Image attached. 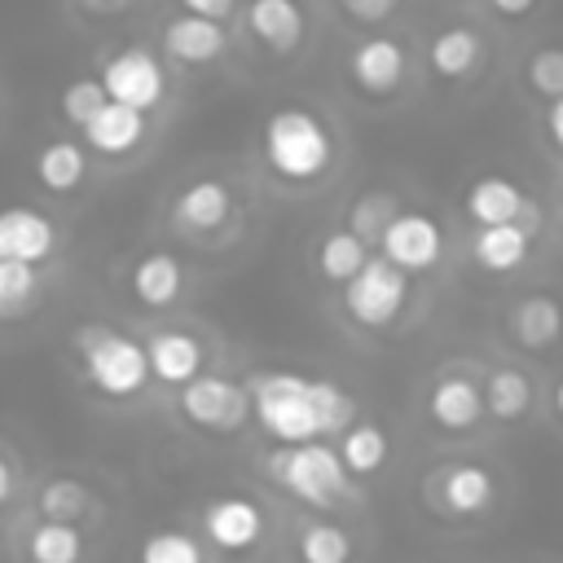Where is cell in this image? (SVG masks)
Returning <instances> with one entry per match:
<instances>
[{
  "instance_id": "6da1fadb",
  "label": "cell",
  "mask_w": 563,
  "mask_h": 563,
  "mask_svg": "<svg viewBox=\"0 0 563 563\" xmlns=\"http://www.w3.org/2000/svg\"><path fill=\"white\" fill-rule=\"evenodd\" d=\"M251 418L277 444H308L343 435L356 422V400L330 378H303L290 369H264L246 383Z\"/></svg>"
},
{
  "instance_id": "7a4b0ae2",
  "label": "cell",
  "mask_w": 563,
  "mask_h": 563,
  "mask_svg": "<svg viewBox=\"0 0 563 563\" xmlns=\"http://www.w3.org/2000/svg\"><path fill=\"white\" fill-rule=\"evenodd\" d=\"M260 154L264 167L282 180V185H317L330 176L334 167V132L330 123L312 110V106H277L268 110L264 128H260Z\"/></svg>"
},
{
  "instance_id": "3957f363",
  "label": "cell",
  "mask_w": 563,
  "mask_h": 563,
  "mask_svg": "<svg viewBox=\"0 0 563 563\" xmlns=\"http://www.w3.org/2000/svg\"><path fill=\"white\" fill-rule=\"evenodd\" d=\"M264 471L299 501L317 506V510H330L334 501H352L356 488H352V471L343 466L339 449L325 444V440H308V444H277L268 449L264 457Z\"/></svg>"
},
{
  "instance_id": "277c9868",
  "label": "cell",
  "mask_w": 563,
  "mask_h": 563,
  "mask_svg": "<svg viewBox=\"0 0 563 563\" xmlns=\"http://www.w3.org/2000/svg\"><path fill=\"white\" fill-rule=\"evenodd\" d=\"M75 352L84 361L88 383L110 400H132L154 378L145 343H136L132 334H123L114 325H79L75 330Z\"/></svg>"
},
{
  "instance_id": "5b68a950",
  "label": "cell",
  "mask_w": 563,
  "mask_h": 563,
  "mask_svg": "<svg viewBox=\"0 0 563 563\" xmlns=\"http://www.w3.org/2000/svg\"><path fill=\"white\" fill-rule=\"evenodd\" d=\"M409 303V273L387 255H369V264L343 286V312L361 330H387Z\"/></svg>"
},
{
  "instance_id": "8992f818",
  "label": "cell",
  "mask_w": 563,
  "mask_h": 563,
  "mask_svg": "<svg viewBox=\"0 0 563 563\" xmlns=\"http://www.w3.org/2000/svg\"><path fill=\"white\" fill-rule=\"evenodd\" d=\"M101 84L110 92V101L119 106H132V110H154L163 106L167 97V70L163 62L141 48V44H128V48H114L106 62H101Z\"/></svg>"
},
{
  "instance_id": "52a82bcc",
  "label": "cell",
  "mask_w": 563,
  "mask_h": 563,
  "mask_svg": "<svg viewBox=\"0 0 563 563\" xmlns=\"http://www.w3.org/2000/svg\"><path fill=\"white\" fill-rule=\"evenodd\" d=\"M176 409L198 431H238L251 413V391L224 374H202L189 387H180Z\"/></svg>"
},
{
  "instance_id": "ba28073f",
  "label": "cell",
  "mask_w": 563,
  "mask_h": 563,
  "mask_svg": "<svg viewBox=\"0 0 563 563\" xmlns=\"http://www.w3.org/2000/svg\"><path fill=\"white\" fill-rule=\"evenodd\" d=\"M347 75L365 97H391L409 75V48L396 35H365L347 48Z\"/></svg>"
},
{
  "instance_id": "9c48e42d",
  "label": "cell",
  "mask_w": 563,
  "mask_h": 563,
  "mask_svg": "<svg viewBox=\"0 0 563 563\" xmlns=\"http://www.w3.org/2000/svg\"><path fill=\"white\" fill-rule=\"evenodd\" d=\"M378 255H387V260H391L396 268H405V273H427V268H435L440 255H444V229H440V220L427 216V211H400V216L391 220V229L383 233Z\"/></svg>"
},
{
  "instance_id": "30bf717a",
  "label": "cell",
  "mask_w": 563,
  "mask_h": 563,
  "mask_svg": "<svg viewBox=\"0 0 563 563\" xmlns=\"http://www.w3.org/2000/svg\"><path fill=\"white\" fill-rule=\"evenodd\" d=\"M202 528H207L211 545H220L229 554L251 550L264 537V506L246 493H220L202 506Z\"/></svg>"
},
{
  "instance_id": "8fae6325",
  "label": "cell",
  "mask_w": 563,
  "mask_h": 563,
  "mask_svg": "<svg viewBox=\"0 0 563 563\" xmlns=\"http://www.w3.org/2000/svg\"><path fill=\"white\" fill-rule=\"evenodd\" d=\"M466 216L479 224V229H493V224H537V211L523 194L519 180L501 176V172H488V176H475L466 185Z\"/></svg>"
},
{
  "instance_id": "7c38bea8",
  "label": "cell",
  "mask_w": 563,
  "mask_h": 563,
  "mask_svg": "<svg viewBox=\"0 0 563 563\" xmlns=\"http://www.w3.org/2000/svg\"><path fill=\"white\" fill-rule=\"evenodd\" d=\"M435 506H444V515H484L497 501V475L479 462H449L435 471V488H431Z\"/></svg>"
},
{
  "instance_id": "4fadbf2b",
  "label": "cell",
  "mask_w": 563,
  "mask_h": 563,
  "mask_svg": "<svg viewBox=\"0 0 563 563\" xmlns=\"http://www.w3.org/2000/svg\"><path fill=\"white\" fill-rule=\"evenodd\" d=\"M484 387L466 374V369H449L431 383L427 391V418L440 427V431H471L479 418H484Z\"/></svg>"
},
{
  "instance_id": "5bb4252c",
  "label": "cell",
  "mask_w": 563,
  "mask_h": 563,
  "mask_svg": "<svg viewBox=\"0 0 563 563\" xmlns=\"http://www.w3.org/2000/svg\"><path fill=\"white\" fill-rule=\"evenodd\" d=\"M57 251V224L35 207H0V260L44 264Z\"/></svg>"
},
{
  "instance_id": "9a60e30c",
  "label": "cell",
  "mask_w": 563,
  "mask_h": 563,
  "mask_svg": "<svg viewBox=\"0 0 563 563\" xmlns=\"http://www.w3.org/2000/svg\"><path fill=\"white\" fill-rule=\"evenodd\" d=\"M246 31L277 57H290L308 35V13L299 0H246Z\"/></svg>"
},
{
  "instance_id": "2e32d148",
  "label": "cell",
  "mask_w": 563,
  "mask_h": 563,
  "mask_svg": "<svg viewBox=\"0 0 563 563\" xmlns=\"http://www.w3.org/2000/svg\"><path fill=\"white\" fill-rule=\"evenodd\" d=\"M488 57V44L475 26H440L431 40H427V66L444 79V84H462L471 79Z\"/></svg>"
},
{
  "instance_id": "e0dca14e",
  "label": "cell",
  "mask_w": 563,
  "mask_h": 563,
  "mask_svg": "<svg viewBox=\"0 0 563 563\" xmlns=\"http://www.w3.org/2000/svg\"><path fill=\"white\" fill-rule=\"evenodd\" d=\"M233 216V189L220 180V176H198L189 180L176 202H172V220L185 229V233H211L220 229L224 220Z\"/></svg>"
},
{
  "instance_id": "ac0fdd59",
  "label": "cell",
  "mask_w": 563,
  "mask_h": 563,
  "mask_svg": "<svg viewBox=\"0 0 563 563\" xmlns=\"http://www.w3.org/2000/svg\"><path fill=\"white\" fill-rule=\"evenodd\" d=\"M145 356H150V374L167 387H189L194 378H202V361L207 347L185 334V330H158L145 339Z\"/></svg>"
},
{
  "instance_id": "d6986e66",
  "label": "cell",
  "mask_w": 563,
  "mask_h": 563,
  "mask_svg": "<svg viewBox=\"0 0 563 563\" xmlns=\"http://www.w3.org/2000/svg\"><path fill=\"white\" fill-rule=\"evenodd\" d=\"M224 48H229V35L211 18H194L189 13V18H172L163 26V53L172 62H180V66H207V62L224 57Z\"/></svg>"
},
{
  "instance_id": "ffe728a7",
  "label": "cell",
  "mask_w": 563,
  "mask_h": 563,
  "mask_svg": "<svg viewBox=\"0 0 563 563\" xmlns=\"http://www.w3.org/2000/svg\"><path fill=\"white\" fill-rule=\"evenodd\" d=\"M506 330H510V339L519 347L545 352V347H554L563 339V303L554 295H523L506 312Z\"/></svg>"
},
{
  "instance_id": "44dd1931",
  "label": "cell",
  "mask_w": 563,
  "mask_h": 563,
  "mask_svg": "<svg viewBox=\"0 0 563 563\" xmlns=\"http://www.w3.org/2000/svg\"><path fill=\"white\" fill-rule=\"evenodd\" d=\"M145 110H132V106H119L110 101L88 128H84V141L88 150H97L101 158H128L141 141H145Z\"/></svg>"
},
{
  "instance_id": "7402d4cb",
  "label": "cell",
  "mask_w": 563,
  "mask_h": 563,
  "mask_svg": "<svg viewBox=\"0 0 563 563\" xmlns=\"http://www.w3.org/2000/svg\"><path fill=\"white\" fill-rule=\"evenodd\" d=\"M532 242H537V224H493V229H479L475 242H471V255L484 273H515L519 264H528L532 255Z\"/></svg>"
},
{
  "instance_id": "603a6c76",
  "label": "cell",
  "mask_w": 563,
  "mask_h": 563,
  "mask_svg": "<svg viewBox=\"0 0 563 563\" xmlns=\"http://www.w3.org/2000/svg\"><path fill=\"white\" fill-rule=\"evenodd\" d=\"M128 282L145 308H167V303H176V295L185 286V264L172 251H145V255H136Z\"/></svg>"
},
{
  "instance_id": "cb8c5ba5",
  "label": "cell",
  "mask_w": 563,
  "mask_h": 563,
  "mask_svg": "<svg viewBox=\"0 0 563 563\" xmlns=\"http://www.w3.org/2000/svg\"><path fill=\"white\" fill-rule=\"evenodd\" d=\"M88 176V150L70 136H53L35 150V180L48 194H75Z\"/></svg>"
},
{
  "instance_id": "d4e9b609",
  "label": "cell",
  "mask_w": 563,
  "mask_h": 563,
  "mask_svg": "<svg viewBox=\"0 0 563 563\" xmlns=\"http://www.w3.org/2000/svg\"><path fill=\"white\" fill-rule=\"evenodd\" d=\"M532 405H537V391H532V378L523 369H515V365L488 369V378H484V409H488V418L519 422V418H528Z\"/></svg>"
},
{
  "instance_id": "484cf974",
  "label": "cell",
  "mask_w": 563,
  "mask_h": 563,
  "mask_svg": "<svg viewBox=\"0 0 563 563\" xmlns=\"http://www.w3.org/2000/svg\"><path fill=\"white\" fill-rule=\"evenodd\" d=\"M339 457H343V466L352 471V479L356 475H374V471H383V462H387V453H391V440H387V431L374 422V418H356L343 435H339Z\"/></svg>"
},
{
  "instance_id": "4316f807",
  "label": "cell",
  "mask_w": 563,
  "mask_h": 563,
  "mask_svg": "<svg viewBox=\"0 0 563 563\" xmlns=\"http://www.w3.org/2000/svg\"><path fill=\"white\" fill-rule=\"evenodd\" d=\"M365 264H369V242H361L352 229H334L317 246V273L334 286H347Z\"/></svg>"
},
{
  "instance_id": "83f0119b",
  "label": "cell",
  "mask_w": 563,
  "mask_h": 563,
  "mask_svg": "<svg viewBox=\"0 0 563 563\" xmlns=\"http://www.w3.org/2000/svg\"><path fill=\"white\" fill-rule=\"evenodd\" d=\"M295 554L299 563H352L356 545H352V532L334 519H308L295 537Z\"/></svg>"
},
{
  "instance_id": "f1b7e54d",
  "label": "cell",
  "mask_w": 563,
  "mask_h": 563,
  "mask_svg": "<svg viewBox=\"0 0 563 563\" xmlns=\"http://www.w3.org/2000/svg\"><path fill=\"white\" fill-rule=\"evenodd\" d=\"M26 559L31 563H79L84 559V537H79L75 523L44 519L26 537Z\"/></svg>"
},
{
  "instance_id": "f546056e",
  "label": "cell",
  "mask_w": 563,
  "mask_h": 563,
  "mask_svg": "<svg viewBox=\"0 0 563 563\" xmlns=\"http://www.w3.org/2000/svg\"><path fill=\"white\" fill-rule=\"evenodd\" d=\"M106 106H110V92H106L101 75H75V79H66V88L57 92V110H62V119L75 123L79 132H84Z\"/></svg>"
},
{
  "instance_id": "4dcf8cb0",
  "label": "cell",
  "mask_w": 563,
  "mask_h": 563,
  "mask_svg": "<svg viewBox=\"0 0 563 563\" xmlns=\"http://www.w3.org/2000/svg\"><path fill=\"white\" fill-rule=\"evenodd\" d=\"M405 207L396 202V194H383V189H369L352 202L347 211V229L361 238V242H383V233L391 229V220L400 216Z\"/></svg>"
},
{
  "instance_id": "1f68e13d",
  "label": "cell",
  "mask_w": 563,
  "mask_h": 563,
  "mask_svg": "<svg viewBox=\"0 0 563 563\" xmlns=\"http://www.w3.org/2000/svg\"><path fill=\"white\" fill-rule=\"evenodd\" d=\"M136 563H207V554H202L194 532H185V528H154V532L141 537Z\"/></svg>"
},
{
  "instance_id": "d6a6232c",
  "label": "cell",
  "mask_w": 563,
  "mask_h": 563,
  "mask_svg": "<svg viewBox=\"0 0 563 563\" xmlns=\"http://www.w3.org/2000/svg\"><path fill=\"white\" fill-rule=\"evenodd\" d=\"M40 295V273L35 264L0 260V317H22Z\"/></svg>"
},
{
  "instance_id": "836d02e7",
  "label": "cell",
  "mask_w": 563,
  "mask_h": 563,
  "mask_svg": "<svg viewBox=\"0 0 563 563\" xmlns=\"http://www.w3.org/2000/svg\"><path fill=\"white\" fill-rule=\"evenodd\" d=\"M523 84L532 88V97L559 101L563 97V44H541L523 66Z\"/></svg>"
},
{
  "instance_id": "e575fe53",
  "label": "cell",
  "mask_w": 563,
  "mask_h": 563,
  "mask_svg": "<svg viewBox=\"0 0 563 563\" xmlns=\"http://www.w3.org/2000/svg\"><path fill=\"white\" fill-rule=\"evenodd\" d=\"M92 506L88 488L79 479H48L40 488V515L44 519H57V523H75L84 510Z\"/></svg>"
},
{
  "instance_id": "d590c367",
  "label": "cell",
  "mask_w": 563,
  "mask_h": 563,
  "mask_svg": "<svg viewBox=\"0 0 563 563\" xmlns=\"http://www.w3.org/2000/svg\"><path fill=\"white\" fill-rule=\"evenodd\" d=\"M396 4H400V0H339V9H343L352 22H361V26L387 22V18L396 13Z\"/></svg>"
},
{
  "instance_id": "8d00e7d4",
  "label": "cell",
  "mask_w": 563,
  "mask_h": 563,
  "mask_svg": "<svg viewBox=\"0 0 563 563\" xmlns=\"http://www.w3.org/2000/svg\"><path fill=\"white\" fill-rule=\"evenodd\" d=\"M194 18H211V22H224L233 9H238V0H180Z\"/></svg>"
},
{
  "instance_id": "74e56055",
  "label": "cell",
  "mask_w": 563,
  "mask_h": 563,
  "mask_svg": "<svg viewBox=\"0 0 563 563\" xmlns=\"http://www.w3.org/2000/svg\"><path fill=\"white\" fill-rule=\"evenodd\" d=\"M545 136H550V145L563 154V97L550 101V110H545Z\"/></svg>"
},
{
  "instance_id": "f35d334b",
  "label": "cell",
  "mask_w": 563,
  "mask_h": 563,
  "mask_svg": "<svg viewBox=\"0 0 563 563\" xmlns=\"http://www.w3.org/2000/svg\"><path fill=\"white\" fill-rule=\"evenodd\" d=\"M488 4H493V13H497V18H528L541 0H488Z\"/></svg>"
},
{
  "instance_id": "ab89813d",
  "label": "cell",
  "mask_w": 563,
  "mask_h": 563,
  "mask_svg": "<svg viewBox=\"0 0 563 563\" xmlns=\"http://www.w3.org/2000/svg\"><path fill=\"white\" fill-rule=\"evenodd\" d=\"M13 479H18V475H13V462L0 453V506L13 497Z\"/></svg>"
},
{
  "instance_id": "60d3db41",
  "label": "cell",
  "mask_w": 563,
  "mask_h": 563,
  "mask_svg": "<svg viewBox=\"0 0 563 563\" xmlns=\"http://www.w3.org/2000/svg\"><path fill=\"white\" fill-rule=\"evenodd\" d=\"M550 409L559 413V422H563V374L554 378V391H550Z\"/></svg>"
},
{
  "instance_id": "b9f144b4",
  "label": "cell",
  "mask_w": 563,
  "mask_h": 563,
  "mask_svg": "<svg viewBox=\"0 0 563 563\" xmlns=\"http://www.w3.org/2000/svg\"><path fill=\"white\" fill-rule=\"evenodd\" d=\"M559 220H563V198H559Z\"/></svg>"
}]
</instances>
